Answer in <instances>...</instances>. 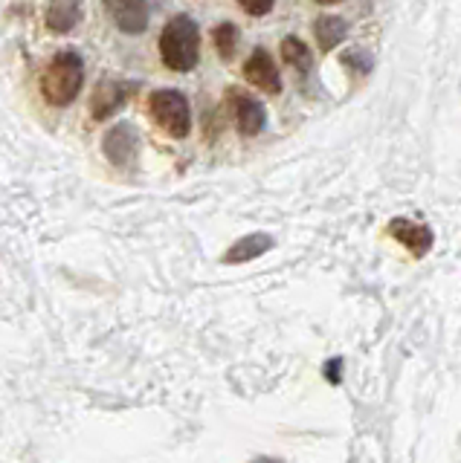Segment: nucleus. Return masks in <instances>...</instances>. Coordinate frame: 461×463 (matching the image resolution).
I'll list each match as a JSON object with an SVG mask.
<instances>
[{
  "mask_svg": "<svg viewBox=\"0 0 461 463\" xmlns=\"http://www.w3.org/2000/svg\"><path fill=\"white\" fill-rule=\"evenodd\" d=\"M139 90L137 81H120V79H102L96 84L93 90V99H91V116L96 122H105L110 116H117L125 105L128 99Z\"/></svg>",
  "mask_w": 461,
  "mask_h": 463,
  "instance_id": "obj_4",
  "label": "nucleus"
},
{
  "mask_svg": "<svg viewBox=\"0 0 461 463\" xmlns=\"http://www.w3.org/2000/svg\"><path fill=\"white\" fill-rule=\"evenodd\" d=\"M241 9L253 14V18H264V14L273 12V6H276V0H238Z\"/></svg>",
  "mask_w": 461,
  "mask_h": 463,
  "instance_id": "obj_16",
  "label": "nucleus"
},
{
  "mask_svg": "<svg viewBox=\"0 0 461 463\" xmlns=\"http://www.w3.org/2000/svg\"><path fill=\"white\" fill-rule=\"evenodd\" d=\"M84 18V0H53L47 9V29L55 35H67Z\"/></svg>",
  "mask_w": 461,
  "mask_h": 463,
  "instance_id": "obj_10",
  "label": "nucleus"
},
{
  "mask_svg": "<svg viewBox=\"0 0 461 463\" xmlns=\"http://www.w3.org/2000/svg\"><path fill=\"white\" fill-rule=\"evenodd\" d=\"M229 101H233L235 125L241 137H258L267 125V110L255 96L244 90H229Z\"/></svg>",
  "mask_w": 461,
  "mask_h": 463,
  "instance_id": "obj_8",
  "label": "nucleus"
},
{
  "mask_svg": "<svg viewBox=\"0 0 461 463\" xmlns=\"http://www.w3.org/2000/svg\"><path fill=\"white\" fill-rule=\"evenodd\" d=\"M282 58H284V64L287 67H293L302 79L311 72V64H313V52L308 50V43L296 38V35H287L282 41Z\"/></svg>",
  "mask_w": 461,
  "mask_h": 463,
  "instance_id": "obj_13",
  "label": "nucleus"
},
{
  "mask_svg": "<svg viewBox=\"0 0 461 463\" xmlns=\"http://www.w3.org/2000/svg\"><path fill=\"white\" fill-rule=\"evenodd\" d=\"M212 41H215V50H218V55L224 58V61H229V58L235 55V47H238V26L235 24H218L212 33Z\"/></svg>",
  "mask_w": 461,
  "mask_h": 463,
  "instance_id": "obj_14",
  "label": "nucleus"
},
{
  "mask_svg": "<svg viewBox=\"0 0 461 463\" xmlns=\"http://www.w3.org/2000/svg\"><path fill=\"white\" fill-rule=\"evenodd\" d=\"M84 84V61L76 50H62L59 55L47 64L44 76H41V93H44L47 105L53 108H67L73 105Z\"/></svg>",
  "mask_w": 461,
  "mask_h": 463,
  "instance_id": "obj_2",
  "label": "nucleus"
},
{
  "mask_svg": "<svg viewBox=\"0 0 461 463\" xmlns=\"http://www.w3.org/2000/svg\"><path fill=\"white\" fill-rule=\"evenodd\" d=\"M340 61L345 70H351L354 76H369V72L374 70V55L363 47H351V50H345L340 55Z\"/></svg>",
  "mask_w": 461,
  "mask_h": 463,
  "instance_id": "obj_15",
  "label": "nucleus"
},
{
  "mask_svg": "<svg viewBox=\"0 0 461 463\" xmlns=\"http://www.w3.org/2000/svg\"><path fill=\"white\" fill-rule=\"evenodd\" d=\"M149 113L151 119L160 125L168 137L175 139H186L192 130V108L189 99H186L180 90H171V87H163V90H154L149 99Z\"/></svg>",
  "mask_w": 461,
  "mask_h": 463,
  "instance_id": "obj_3",
  "label": "nucleus"
},
{
  "mask_svg": "<svg viewBox=\"0 0 461 463\" xmlns=\"http://www.w3.org/2000/svg\"><path fill=\"white\" fill-rule=\"evenodd\" d=\"M313 35H316L320 52H331L345 41V35H349V24H345L340 14H322V18L313 21Z\"/></svg>",
  "mask_w": 461,
  "mask_h": 463,
  "instance_id": "obj_12",
  "label": "nucleus"
},
{
  "mask_svg": "<svg viewBox=\"0 0 461 463\" xmlns=\"http://www.w3.org/2000/svg\"><path fill=\"white\" fill-rule=\"evenodd\" d=\"M316 4H322V6H331V4H340V0H316Z\"/></svg>",
  "mask_w": 461,
  "mask_h": 463,
  "instance_id": "obj_18",
  "label": "nucleus"
},
{
  "mask_svg": "<svg viewBox=\"0 0 461 463\" xmlns=\"http://www.w3.org/2000/svg\"><path fill=\"white\" fill-rule=\"evenodd\" d=\"M322 376L328 385H340L342 383V359L340 356H331L325 365H322Z\"/></svg>",
  "mask_w": 461,
  "mask_h": 463,
  "instance_id": "obj_17",
  "label": "nucleus"
},
{
  "mask_svg": "<svg viewBox=\"0 0 461 463\" xmlns=\"http://www.w3.org/2000/svg\"><path fill=\"white\" fill-rule=\"evenodd\" d=\"M102 4L125 35H142L149 29V0H102Z\"/></svg>",
  "mask_w": 461,
  "mask_h": 463,
  "instance_id": "obj_9",
  "label": "nucleus"
},
{
  "mask_svg": "<svg viewBox=\"0 0 461 463\" xmlns=\"http://www.w3.org/2000/svg\"><path fill=\"white\" fill-rule=\"evenodd\" d=\"M386 232L392 235L403 250H409L415 258H427L432 243H436V235H432V229L412 221V217H392L386 226Z\"/></svg>",
  "mask_w": 461,
  "mask_h": 463,
  "instance_id": "obj_6",
  "label": "nucleus"
},
{
  "mask_svg": "<svg viewBox=\"0 0 461 463\" xmlns=\"http://www.w3.org/2000/svg\"><path fill=\"white\" fill-rule=\"evenodd\" d=\"M160 58L171 72H189L200 61V29L192 14H175L160 33Z\"/></svg>",
  "mask_w": 461,
  "mask_h": 463,
  "instance_id": "obj_1",
  "label": "nucleus"
},
{
  "mask_svg": "<svg viewBox=\"0 0 461 463\" xmlns=\"http://www.w3.org/2000/svg\"><path fill=\"white\" fill-rule=\"evenodd\" d=\"M244 79H247L253 87H258V90L270 93V96L282 93V76L276 70V61H273L264 47H255L253 55L244 61Z\"/></svg>",
  "mask_w": 461,
  "mask_h": 463,
  "instance_id": "obj_7",
  "label": "nucleus"
},
{
  "mask_svg": "<svg viewBox=\"0 0 461 463\" xmlns=\"http://www.w3.org/2000/svg\"><path fill=\"white\" fill-rule=\"evenodd\" d=\"M102 151L110 165L131 168L139 156V130L131 122H117L102 137Z\"/></svg>",
  "mask_w": 461,
  "mask_h": 463,
  "instance_id": "obj_5",
  "label": "nucleus"
},
{
  "mask_svg": "<svg viewBox=\"0 0 461 463\" xmlns=\"http://www.w3.org/2000/svg\"><path fill=\"white\" fill-rule=\"evenodd\" d=\"M273 243H276V241H273L267 232H253V235H244L224 252V264H247V260H255V258H262L264 252H270Z\"/></svg>",
  "mask_w": 461,
  "mask_h": 463,
  "instance_id": "obj_11",
  "label": "nucleus"
}]
</instances>
